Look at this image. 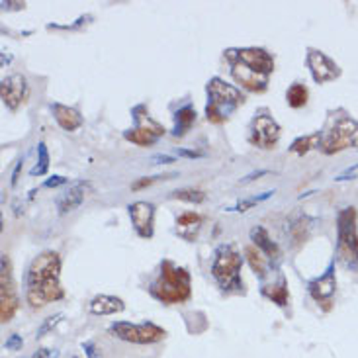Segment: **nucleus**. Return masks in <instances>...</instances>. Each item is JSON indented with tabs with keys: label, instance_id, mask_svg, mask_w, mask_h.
<instances>
[{
	"label": "nucleus",
	"instance_id": "obj_1",
	"mask_svg": "<svg viewBox=\"0 0 358 358\" xmlns=\"http://www.w3.org/2000/svg\"><path fill=\"white\" fill-rule=\"evenodd\" d=\"M59 276H61L59 252L45 251L31 261L26 274V286H28L26 301L29 303V308L41 310L48 303H53L65 296Z\"/></svg>",
	"mask_w": 358,
	"mask_h": 358
},
{
	"label": "nucleus",
	"instance_id": "obj_2",
	"mask_svg": "<svg viewBox=\"0 0 358 358\" xmlns=\"http://www.w3.org/2000/svg\"><path fill=\"white\" fill-rule=\"evenodd\" d=\"M151 294L165 306L184 303L192 296L190 272L182 266H176L175 262L163 261L157 280L151 284Z\"/></svg>",
	"mask_w": 358,
	"mask_h": 358
},
{
	"label": "nucleus",
	"instance_id": "obj_3",
	"mask_svg": "<svg viewBox=\"0 0 358 358\" xmlns=\"http://www.w3.org/2000/svg\"><path fill=\"white\" fill-rule=\"evenodd\" d=\"M208 96H210V102L206 106V116H208V122H212V124L225 122L233 110L245 102V94L239 88L217 77H213L208 83Z\"/></svg>",
	"mask_w": 358,
	"mask_h": 358
},
{
	"label": "nucleus",
	"instance_id": "obj_4",
	"mask_svg": "<svg viewBox=\"0 0 358 358\" xmlns=\"http://www.w3.org/2000/svg\"><path fill=\"white\" fill-rule=\"evenodd\" d=\"M241 266L243 257L239 251L231 245H223L222 249L215 255V261L212 264V276L220 284L223 292H233V294H241L243 280H241Z\"/></svg>",
	"mask_w": 358,
	"mask_h": 358
},
{
	"label": "nucleus",
	"instance_id": "obj_5",
	"mask_svg": "<svg viewBox=\"0 0 358 358\" xmlns=\"http://www.w3.org/2000/svg\"><path fill=\"white\" fill-rule=\"evenodd\" d=\"M337 257L347 268L358 266V227L355 208H345L337 217Z\"/></svg>",
	"mask_w": 358,
	"mask_h": 358
},
{
	"label": "nucleus",
	"instance_id": "obj_6",
	"mask_svg": "<svg viewBox=\"0 0 358 358\" xmlns=\"http://www.w3.org/2000/svg\"><path fill=\"white\" fill-rule=\"evenodd\" d=\"M349 147H358V124L350 117H339L325 136H321L320 149L325 155H335Z\"/></svg>",
	"mask_w": 358,
	"mask_h": 358
},
{
	"label": "nucleus",
	"instance_id": "obj_7",
	"mask_svg": "<svg viewBox=\"0 0 358 358\" xmlns=\"http://www.w3.org/2000/svg\"><path fill=\"white\" fill-rule=\"evenodd\" d=\"M110 333L117 339L134 343V345H155L165 339V329H161L155 323H127V321H116L110 325Z\"/></svg>",
	"mask_w": 358,
	"mask_h": 358
},
{
	"label": "nucleus",
	"instance_id": "obj_8",
	"mask_svg": "<svg viewBox=\"0 0 358 358\" xmlns=\"http://www.w3.org/2000/svg\"><path fill=\"white\" fill-rule=\"evenodd\" d=\"M134 116H136V127L127 129L126 134H124V137H126L127 141H131L134 145L151 147L165 136L166 129L161 124H157L155 120L147 114L145 106H137L134 110Z\"/></svg>",
	"mask_w": 358,
	"mask_h": 358
},
{
	"label": "nucleus",
	"instance_id": "obj_9",
	"mask_svg": "<svg viewBox=\"0 0 358 358\" xmlns=\"http://www.w3.org/2000/svg\"><path fill=\"white\" fill-rule=\"evenodd\" d=\"M20 300L16 294V284L12 278V262L8 255L0 259V321L8 323L18 311Z\"/></svg>",
	"mask_w": 358,
	"mask_h": 358
},
{
	"label": "nucleus",
	"instance_id": "obj_10",
	"mask_svg": "<svg viewBox=\"0 0 358 358\" xmlns=\"http://www.w3.org/2000/svg\"><path fill=\"white\" fill-rule=\"evenodd\" d=\"M227 57L241 61L245 67H249L262 77H271L274 71V59L268 51L261 48H245V49H229Z\"/></svg>",
	"mask_w": 358,
	"mask_h": 358
},
{
	"label": "nucleus",
	"instance_id": "obj_11",
	"mask_svg": "<svg viewBox=\"0 0 358 358\" xmlns=\"http://www.w3.org/2000/svg\"><path fill=\"white\" fill-rule=\"evenodd\" d=\"M278 139H280V126L271 116L261 114L252 120L251 134H249L251 145L259 147V149H274Z\"/></svg>",
	"mask_w": 358,
	"mask_h": 358
},
{
	"label": "nucleus",
	"instance_id": "obj_12",
	"mask_svg": "<svg viewBox=\"0 0 358 358\" xmlns=\"http://www.w3.org/2000/svg\"><path fill=\"white\" fill-rule=\"evenodd\" d=\"M308 67H310V73L313 80L317 85H325V83H331L335 78L341 77V69L339 65L329 59L323 51H317V49H310L308 51Z\"/></svg>",
	"mask_w": 358,
	"mask_h": 358
},
{
	"label": "nucleus",
	"instance_id": "obj_13",
	"mask_svg": "<svg viewBox=\"0 0 358 358\" xmlns=\"http://www.w3.org/2000/svg\"><path fill=\"white\" fill-rule=\"evenodd\" d=\"M0 96L4 106L16 112L28 98V80L24 75H10L0 85Z\"/></svg>",
	"mask_w": 358,
	"mask_h": 358
},
{
	"label": "nucleus",
	"instance_id": "obj_14",
	"mask_svg": "<svg viewBox=\"0 0 358 358\" xmlns=\"http://www.w3.org/2000/svg\"><path fill=\"white\" fill-rule=\"evenodd\" d=\"M131 223L136 227L139 237L151 239L153 237V217H155V206L149 202H134L127 208Z\"/></svg>",
	"mask_w": 358,
	"mask_h": 358
},
{
	"label": "nucleus",
	"instance_id": "obj_15",
	"mask_svg": "<svg viewBox=\"0 0 358 358\" xmlns=\"http://www.w3.org/2000/svg\"><path fill=\"white\" fill-rule=\"evenodd\" d=\"M227 59L231 63V75L237 85H241L243 88H247L251 92H264L266 90V87H268V77H262V75L255 73L249 67H245L241 61H237V59Z\"/></svg>",
	"mask_w": 358,
	"mask_h": 358
},
{
	"label": "nucleus",
	"instance_id": "obj_16",
	"mask_svg": "<svg viewBox=\"0 0 358 358\" xmlns=\"http://www.w3.org/2000/svg\"><path fill=\"white\" fill-rule=\"evenodd\" d=\"M335 290H337V280H335L333 268H329L321 278H317V280H313L310 284L311 298L317 301L325 311L331 310V303H333L331 300L335 296Z\"/></svg>",
	"mask_w": 358,
	"mask_h": 358
},
{
	"label": "nucleus",
	"instance_id": "obj_17",
	"mask_svg": "<svg viewBox=\"0 0 358 358\" xmlns=\"http://www.w3.org/2000/svg\"><path fill=\"white\" fill-rule=\"evenodd\" d=\"M90 188H92L90 182H75L73 186H69V190L59 194L57 200H55L59 215H67V213L75 212L78 206L85 202L87 190H90Z\"/></svg>",
	"mask_w": 358,
	"mask_h": 358
},
{
	"label": "nucleus",
	"instance_id": "obj_18",
	"mask_svg": "<svg viewBox=\"0 0 358 358\" xmlns=\"http://www.w3.org/2000/svg\"><path fill=\"white\" fill-rule=\"evenodd\" d=\"M51 112H53V117H55V122L59 124L61 129H65V131H75L78 127H83L85 124V120L80 116V112H78L77 108H69L63 106V104H53L51 106Z\"/></svg>",
	"mask_w": 358,
	"mask_h": 358
},
{
	"label": "nucleus",
	"instance_id": "obj_19",
	"mask_svg": "<svg viewBox=\"0 0 358 358\" xmlns=\"http://www.w3.org/2000/svg\"><path fill=\"white\" fill-rule=\"evenodd\" d=\"M124 310H126V303L116 296L100 294L90 301V313H94V315H116V313H122Z\"/></svg>",
	"mask_w": 358,
	"mask_h": 358
},
{
	"label": "nucleus",
	"instance_id": "obj_20",
	"mask_svg": "<svg viewBox=\"0 0 358 358\" xmlns=\"http://www.w3.org/2000/svg\"><path fill=\"white\" fill-rule=\"evenodd\" d=\"M251 241L255 243V247L257 249H261L268 259H278L280 257V249H278V245L274 241H271V235L268 231L261 227V225H257V227H252L251 229Z\"/></svg>",
	"mask_w": 358,
	"mask_h": 358
},
{
	"label": "nucleus",
	"instance_id": "obj_21",
	"mask_svg": "<svg viewBox=\"0 0 358 358\" xmlns=\"http://www.w3.org/2000/svg\"><path fill=\"white\" fill-rule=\"evenodd\" d=\"M262 296L268 298L271 301H274L276 306L280 308H286L288 306V284H286V278L284 276H278V280L272 282V284H262Z\"/></svg>",
	"mask_w": 358,
	"mask_h": 358
},
{
	"label": "nucleus",
	"instance_id": "obj_22",
	"mask_svg": "<svg viewBox=\"0 0 358 358\" xmlns=\"http://www.w3.org/2000/svg\"><path fill=\"white\" fill-rule=\"evenodd\" d=\"M245 257H247V261L251 264L252 272L259 278H264L268 274V257L261 249H257L255 245H249V247H245Z\"/></svg>",
	"mask_w": 358,
	"mask_h": 358
},
{
	"label": "nucleus",
	"instance_id": "obj_23",
	"mask_svg": "<svg viewBox=\"0 0 358 358\" xmlns=\"http://www.w3.org/2000/svg\"><path fill=\"white\" fill-rule=\"evenodd\" d=\"M194 122H196V110L192 106L180 108L175 114V129H173L175 137H182L194 126Z\"/></svg>",
	"mask_w": 358,
	"mask_h": 358
},
{
	"label": "nucleus",
	"instance_id": "obj_24",
	"mask_svg": "<svg viewBox=\"0 0 358 358\" xmlns=\"http://www.w3.org/2000/svg\"><path fill=\"white\" fill-rule=\"evenodd\" d=\"M308 98H310V90L306 88V85L300 83H294L288 90H286V100H288V106L290 108H303L308 104Z\"/></svg>",
	"mask_w": 358,
	"mask_h": 358
},
{
	"label": "nucleus",
	"instance_id": "obj_25",
	"mask_svg": "<svg viewBox=\"0 0 358 358\" xmlns=\"http://www.w3.org/2000/svg\"><path fill=\"white\" fill-rule=\"evenodd\" d=\"M320 145L321 136L320 134H313V136L298 137V139L290 145V151L292 153H296V155H306V153H310L311 149H320Z\"/></svg>",
	"mask_w": 358,
	"mask_h": 358
},
{
	"label": "nucleus",
	"instance_id": "obj_26",
	"mask_svg": "<svg viewBox=\"0 0 358 358\" xmlns=\"http://www.w3.org/2000/svg\"><path fill=\"white\" fill-rule=\"evenodd\" d=\"M171 198L190 203H202L206 200V194L202 190H198V188H180V190H175L171 194Z\"/></svg>",
	"mask_w": 358,
	"mask_h": 358
},
{
	"label": "nucleus",
	"instance_id": "obj_27",
	"mask_svg": "<svg viewBox=\"0 0 358 358\" xmlns=\"http://www.w3.org/2000/svg\"><path fill=\"white\" fill-rule=\"evenodd\" d=\"M200 223H202V217H200L198 213L188 212V213H182V215L178 217L176 225H178V233L184 237V235H186V229H194V231H198V229H200Z\"/></svg>",
	"mask_w": 358,
	"mask_h": 358
},
{
	"label": "nucleus",
	"instance_id": "obj_28",
	"mask_svg": "<svg viewBox=\"0 0 358 358\" xmlns=\"http://www.w3.org/2000/svg\"><path fill=\"white\" fill-rule=\"evenodd\" d=\"M38 165L31 169V176H43L45 173H48L49 169V151L48 147H45V143L43 141H39L38 143Z\"/></svg>",
	"mask_w": 358,
	"mask_h": 358
},
{
	"label": "nucleus",
	"instance_id": "obj_29",
	"mask_svg": "<svg viewBox=\"0 0 358 358\" xmlns=\"http://www.w3.org/2000/svg\"><path fill=\"white\" fill-rule=\"evenodd\" d=\"M271 196H274V190H268V192H262L261 196H257V198L241 200V202L237 203V206H233V208H229L227 212H247V210H251L252 206H257V203H261V202H264V200H268Z\"/></svg>",
	"mask_w": 358,
	"mask_h": 358
},
{
	"label": "nucleus",
	"instance_id": "obj_30",
	"mask_svg": "<svg viewBox=\"0 0 358 358\" xmlns=\"http://www.w3.org/2000/svg\"><path fill=\"white\" fill-rule=\"evenodd\" d=\"M61 320H63V313H57V315H53V317H48V320L41 323V327L38 329V335H36V337H38V339H41V337H43L45 333H49V331L53 329V327H55V325H57Z\"/></svg>",
	"mask_w": 358,
	"mask_h": 358
},
{
	"label": "nucleus",
	"instance_id": "obj_31",
	"mask_svg": "<svg viewBox=\"0 0 358 358\" xmlns=\"http://www.w3.org/2000/svg\"><path fill=\"white\" fill-rule=\"evenodd\" d=\"M161 178H165V176H151V178H141V180H136V182L131 184V190H141V188H145V186H151L157 180H161Z\"/></svg>",
	"mask_w": 358,
	"mask_h": 358
},
{
	"label": "nucleus",
	"instance_id": "obj_32",
	"mask_svg": "<svg viewBox=\"0 0 358 358\" xmlns=\"http://www.w3.org/2000/svg\"><path fill=\"white\" fill-rule=\"evenodd\" d=\"M22 345H24V341H22L20 335H12V337L6 339V343H4V347L8 350H20L22 349Z\"/></svg>",
	"mask_w": 358,
	"mask_h": 358
},
{
	"label": "nucleus",
	"instance_id": "obj_33",
	"mask_svg": "<svg viewBox=\"0 0 358 358\" xmlns=\"http://www.w3.org/2000/svg\"><path fill=\"white\" fill-rule=\"evenodd\" d=\"M153 165H166V163H176L175 157H169V155H155L153 159Z\"/></svg>",
	"mask_w": 358,
	"mask_h": 358
},
{
	"label": "nucleus",
	"instance_id": "obj_34",
	"mask_svg": "<svg viewBox=\"0 0 358 358\" xmlns=\"http://www.w3.org/2000/svg\"><path fill=\"white\" fill-rule=\"evenodd\" d=\"M67 182V178L65 176H53V178H49V180H45V188H55V186H61V184Z\"/></svg>",
	"mask_w": 358,
	"mask_h": 358
},
{
	"label": "nucleus",
	"instance_id": "obj_35",
	"mask_svg": "<svg viewBox=\"0 0 358 358\" xmlns=\"http://www.w3.org/2000/svg\"><path fill=\"white\" fill-rule=\"evenodd\" d=\"M83 349H85L88 358H100V355L96 352V347H94L92 343H85V345H83Z\"/></svg>",
	"mask_w": 358,
	"mask_h": 358
},
{
	"label": "nucleus",
	"instance_id": "obj_36",
	"mask_svg": "<svg viewBox=\"0 0 358 358\" xmlns=\"http://www.w3.org/2000/svg\"><path fill=\"white\" fill-rule=\"evenodd\" d=\"M176 155L186 157V159H200L202 153H196V151H186V149H176Z\"/></svg>",
	"mask_w": 358,
	"mask_h": 358
},
{
	"label": "nucleus",
	"instance_id": "obj_37",
	"mask_svg": "<svg viewBox=\"0 0 358 358\" xmlns=\"http://www.w3.org/2000/svg\"><path fill=\"white\" fill-rule=\"evenodd\" d=\"M24 6H26L24 2H6V0L2 2V8L4 10H24Z\"/></svg>",
	"mask_w": 358,
	"mask_h": 358
},
{
	"label": "nucleus",
	"instance_id": "obj_38",
	"mask_svg": "<svg viewBox=\"0 0 358 358\" xmlns=\"http://www.w3.org/2000/svg\"><path fill=\"white\" fill-rule=\"evenodd\" d=\"M57 355H59V352H53V350L41 349V350H38L36 355H34V358H55Z\"/></svg>",
	"mask_w": 358,
	"mask_h": 358
},
{
	"label": "nucleus",
	"instance_id": "obj_39",
	"mask_svg": "<svg viewBox=\"0 0 358 358\" xmlns=\"http://www.w3.org/2000/svg\"><path fill=\"white\" fill-rule=\"evenodd\" d=\"M264 175H268V171H259V173H252V175L245 176V178L241 180V184H249V182H252L255 178H259V176H264Z\"/></svg>",
	"mask_w": 358,
	"mask_h": 358
},
{
	"label": "nucleus",
	"instance_id": "obj_40",
	"mask_svg": "<svg viewBox=\"0 0 358 358\" xmlns=\"http://www.w3.org/2000/svg\"><path fill=\"white\" fill-rule=\"evenodd\" d=\"M22 165H24V161H18V165H16V169H14V173H12V180H10L12 186H16V184H18V176H20V171H22Z\"/></svg>",
	"mask_w": 358,
	"mask_h": 358
}]
</instances>
